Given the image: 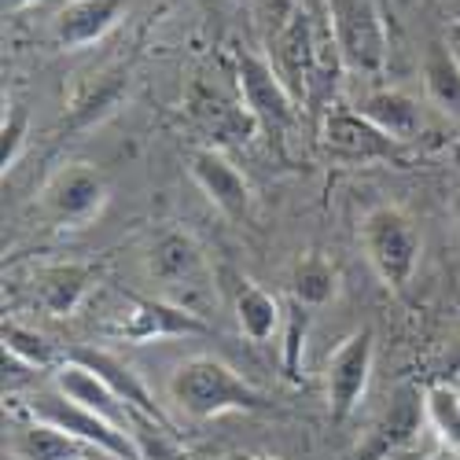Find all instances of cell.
<instances>
[{"mask_svg":"<svg viewBox=\"0 0 460 460\" xmlns=\"http://www.w3.org/2000/svg\"><path fill=\"white\" fill-rule=\"evenodd\" d=\"M170 402L177 405V412H184L188 420H214L225 412H265L270 402L254 387L251 379H243L233 365H225L221 358L199 354L188 358L173 368L170 383Z\"/></svg>","mask_w":460,"mask_h":460,"instance_id":"1","label":"cell"},{"mask_svg":"<svg viewBox=\"0 0 460 460\" xmlns=\"http://www.w3.org/2000/svg\"><path fill=\"white\" fill-rule=\"evenodd\" d=\"M147 277L159 288V298L177 302L184 310L207 317L214 284H210V265L191 236L163 233L147 251Z\"/></svg>","mask_w":460,"mask_h":460,"instance_id":"2","label":"cell"},{"mask_svg":"<svg viewBox=\"0 0 460 460\" xmlns=\"http://www.w3.org/2000/svg\"><path fill=\"white\" fill-rule=\"evenodd\" d=\"M358 236H361V251H365L368 265L376 270V277L391 291H405V284L416 273L420 251H424L412 217L398 207H372L361 217Z\"/></svg>","mask_w":460,"mask_h":460,"instance_id":"3","label":"cell"},{"mask_svg":"<svg viewBox=\"0 0 460 460\" xmlns=\"http://www.w3.org/2000/svg\"><path fill=\"white\" fill-rule=\"evenodd\" d=\"M236 82H240L247 119L270 140H284L288 129L298 122V100L284 85L277 66L258 52H240L236 56Z\"/></svg>","mask_w":460,"mask_h":460,"instance_id":"4","label":"cell"},{"mask_svg":"<svg viewBox=\"0 0 460 460\" xmlns=\"http://www.w3.org/2000/svg\"><path fill=\"white\" fill-rule=\"evenodd\" d=\"M26 412L33 420H45V424L74 435L78 442H85L89 449L103 453L107 460H140L137 442L119 424H111V420H103L100 412H93V409H85L78 402H70V398H63L56 387L49 394L30 398L26 402Z\"/></svg>","mask_w":460,"mask_h":460,"instance_id":"5","label":"cell"},{"mask_svg":"<svg viewBox=\"0 0 460 460\" xmlns=\"http://www.w3.org/2000/svg\"><path fill=\"white\" fill-rule=\"evenodd\" d=\"M328 19L347 70L379 74L387 66V22L376 0H328Z\"/></svg>","mask_w":460,"mask_h":460,"instance_id":"6","label":"cell"},{"mask_svg":"<svg viewBox=\"0 0 460 460\" xmlns=\"http://www.w3.org/2000/svg\"><path fill=\"white\" fill-rule=\"evenodd\" d=\"M372 365H376V332L372 328H358L332 350L328 365H324V391H328V416L332 424H347L358 412L368 379H372Z\"/></svg>","mask_w":460,"mask_h":460,"instance_id":"7","label":"cell"},{"mask_svg":"<svg viewBox=\"0 0 460 460\" xmlns=\"http://www.w3.org/2000/svg\"><path fill=\"white\" fill-rule=\"evenodd\" d=\"M107 199H111L107 177L89 163H74L49 181L41 207L59 228H85L103 214Z\"/></svg>","mask_w":460,"mask_h":460,"instance_id":"8","label":"cell"},{"mask_svg":"<svg viewBox=\"0 0 460 460\" xmlns=\"http://www.w3.org/2000/svg\"><path fill=\"white\" fill-rule=\"evenodd\" d=\"M129 310L122 314V324L114 328L129 342H163V339H191V335H210V321L184 310L166 298H140L126 295Z\"/></svg>","mask_w":460,"mask_h":460,"instance_id":"9","label":"cell"},{"mask_svg":"<svg viewBox=\"0 0 460 460\" xmlns=\"http://www.w3.org/2000/svg\"><path fill=\"white\" fill-rule=\"evenodd\" d=\"M321 144L328 155L342 163H387V159H398V151H402L398 140L379 133L354 107H332L324 114Z\"/></svg>","mask_w":460,"mask_h":460,"instance_id":"10","label":"cell"},{"mask_svg":"<svg viewBox=\"0 0 460 460\" xmlns=\"http://www.w3.org/2000/svg\"><path fill=\"white\" fill-rule=\"evenodd\" d=\"M191 181L199 184V191L228 221H251L254 191H251L247 177L228 163L217 147H199L196 155H191Z\"/></svg>","mask_w":460,"mask_h":460,"instance_id":"11","label":"cell"},{"mask_svg":"<svg viewBox=\"0 0 460 460\" xmlns=\"http://www.w3.org/2000/svg\"><path fill=\"white\" fill-rule=\"evenodd\" d=\"M420 424H424V391L398 387L391 405L383 409V416L376 420V428L358 446L354 460H391L398 449H405L412 442Z\"/></svg>","mask_w":460,"mask_h":460,"instance_id":"12","label":"cell"},{"mask_svg":"<svg viewBox=\"0 0 460 460\" xmlns=\"http://www.w3.org/2000/svg\"><path fill=\"white\" fill-rule=\"evenodd\" d=\"M52 387L63 394V398H70V402H78V405H85V409H93V412H100L103 420H111V424H119L129 438H133V420H137V409L133 405H126L119 394H114L107 383L93 372V368H85L82 361H74V358H66L56 372H52ZM144 416V412H140Z\"/></svg>","mask_w":460,"mask_h":460,"instance_id":"13","label":"cell"},{"mask_svg":"<svg viewBox=\"0 0 460 460\" xmlns=\"http://www.w3.org/2000/svg\"><path fill=\"white\" fill-rule=\"evenodd\" d=\"M126 8H129L126 0H66L52 22L56 45L66 52H78V49L103 41V37L122 22Z\"/></svg>","mask_w":460,"mask_h":460,"instance_id":"14","label":"cell"},{"mask_svg":"<svg viewBox=\"0 0 460 460\" xmlns=\"http://www.w3.org/2000/svg\"><path fill=\"white\" fill-rule=\"evenodd\" d=\"M66 358H74V361H82L85 368H93L107 387L119 394L126 405H133L137 412H144L147 420H155V424H166V428H173L170 424V416L155 405V398L147 394V387H144V379L122 361V358H114V354H107V350H93V347H82V350H70Z\"/></svg>","mask_w":460,"mask_h":460,"instance_id":"15","label":"cell"},{"mask_svg":"<svg viewBox=\"0 0 460 460\" xmlns=\"http://www.w3.org/2000/svg\"><path fill=\"white\" fill-rule=\"evenodd\" d=\"M96 280H100V265H89V261L52 265V270L37 277V302H41V310L49 317H70L78 314V305L85 302Z\"/></svg>","mask_w":460,"mask_h":460,"instance_id":"16","label":"cell"},{"mask_svg":"<svg viewBox=\"0 0 460 460\" xmlns=\"http://www.w3.org/2000/svg\"><path fill=\"white\" fill-rule=\"evenodd\" d=\"M361 119H368L379 133H387L398 144H409L412 137H420L424 129V114H420V103L398 89H372L358 100L354 107Z\"/></svg>","mask_w":460,"mask_h":460,"instance_id":"17","label":"cell"},{"mask_svg":"<svg viewBox=\"0 0 460 460\" xmlns=\"http://www.w3.org/2000/svg\"><path fill=\"white\" fill-rule=\"evenodd\" d=\"M8 449H12L15 460H82L89 453L85 442L45 424V420H33V416L26 420V424L12 428Z\"/></svg>","mask_w":460,"mask_h":460,"instance_id":"18","label":"cell"},{"mask_svg":"<svg viewBox=\"0 0 460 460\" xmlns=\"http://www.w3.org/2000/svg\"><path fill=\"white\" fill-rule=\"evenodd\" d=\"M129 89V74L126 66H114V70H100L93 74V82H85L78 93H74V103H70V126H93L100 119H107V114L122 103Z\"/></svg>","mask_w":460,"mask_h":460,"instance_id":"19","label":"cell"},{"mask_svg":"<svg viewBox=\"0 0 460 460\" xmlns=\"http://www.w3.org/2000/svg\"><path fill=\"white\" fill-rule=\"evenodd\" d=\"M424 89L428 100L446 114V119L460 122V59L446 41H431L424 52Z\"/></svg>","mask_w":460,"mask_h":460,"instance_id":"20","label":"cell"},{"mask_svg":"<svg viewBox=\"0 0 460 460\" xmlns=\"http://www.w3.org/2000/svg\"><path fill=\"white\" fill-rule=\"evenodd\" d=\"M236 321L251 342H270L280 328V302L265 288L243 280L236 291Z\"/></svg>","mask_w":460,"mask_h":460,"instance_id":"21","label":"cell"},{"mask_svg":"<svg viewBox=\"0 0 460 460\" xmlns=\"http://www.w3.org/2000/svg\"><path fill=\"white\" fill-rule=\"evenodd\" d=\"M424 420L438 442L460 456V391L449 379H435L424 387Z\"/></svg>","mask_w":460,"mask_h":460,"instance_id":"22","label":"cell"},{"mask_svg":"<svg viewBox=\"0 0 460 460\" xmlns=\"http://www.w3.org/2000/svg\"><path fill=\"white\" fill-rule=\"evenodd\" d=\"M339 291V273L335 265L321 254H305L295 261V273H291V295L298 305L305 310H317V305H328Z\"/></svg>","mask_w":460,"mask_h":460,"instance_id":"23","label":"cell"},{"mask_svg":"<svg viewBox=\"0 0 460 460\" xmlns=\"http://www.w3.org/2000/svg\"><path fill=\"white\" fill-rule=\"evenodd\" d=\"M0 339H4V358L26 365V368H37V372H45V368H59L66 358L56 354V347L41 335V332H33V328H22L15 321H4V328H0Z\"/></svg>","mask_w":460,"mask_h":460,"instance_id":"24","label":"cell"},{"mask_svg":"<svg viewBox=\"0 0 460 460\" xmlns=\"http://www.w3.org/2000/svg\"><path fill=\"white\" fill-rule=\"evenodd\" d=\"M26 137H30V107L26 103H12L4 111V122H0V170H12L19 163V155L26 151Z\"/></svg>","mask_w":460,"mask_h":460,"instance_id":"25","label":"cell"},{"mask_svg":"<svg viewBox=\"0 0 460 460\" xmlns=\"http://www.w3.org/2000/svg\"><path fill=\"white\" fill-rule=\"evenodd\" d=\"M302 8V0H258L254 15H258V30L265 37V45H273L284 33V26L295 19V12Z\"/></svg>","mask_w":460,"mask_h":460,"instance_id":"26","label":"cell"},{"mask_svg":"<svg viewBox=\"0 0 460 460\" xmlns=\"http://www.w3.org/2000/svg\"><path fill=\"white\" fill-rule=\"evenodd\" d=\"M305 324H310V314H305V305L295 302L291 310V324H288V342H284V372L291 383H298L302 376V350H305Z\"/></svg>","mask_w":460,"mask_h":460,"instance_id":"27","label":"cell"},{"mask_svg":"<svg viewBox=\"0 0 460 460\" xmlns=\"http://www.w3.org/2000/svg\"><path fill=\"white\" fill-rule=\"evenodd\" d=\"M446 376H460V335H456L453 354H449V361H446Z\"/></svg>","mask_w":460,"mask_h":460,"instance_id":"28","label":"cell"},{"mask_svg":"<svg viewBox=\"0 0 460 460\" xmlns=\"http://www.w3.org/2000/svg\"><path fill=\"white\" fill-rule=\"evenodd\" d=\"M33 0H0V8H4V15H19L22 8H30Z\"/></svg>","mask_w":460,"mask_h":460,"instance_id":"29","label":"cell"},{"mask_svg":"<svg viewBox=\"0 0 460 460\" xmlns=\"http://www.w3.org/2000/svg\"><path fill=\"white\" fill-rule=\"evenodd\" d=\"M453 221H456V233H460V196L453 199Z\"/></svg>","mask_w":460,"mask_h":460,"instance_id":"30","label":"cell"},{"mask_svg":"<svg viewBox=\"0 0 460 460\" xmlns=\"http://www.w3.org/2000/svg\"><path fill=\"white\" fill-rule=\"evenodd\" d=\"M247 460H280V456H247Z\"/></svg>","mask_w":460,"mask_h":460,"instance_id":"31","label":"cell"},{"mask_svg":"<svg viewBox=\"0 0 460 460\" xmlns=\"http://www.w3.org/2000/svg\"><path fill=\"white\" fill-rule=\"evenodd\" d=\"M398 4H405V0H398Z\"/></svg>","mask_w":460,"mask_h":460,"instance_id":"32","label":"cell"}]
</instances>
